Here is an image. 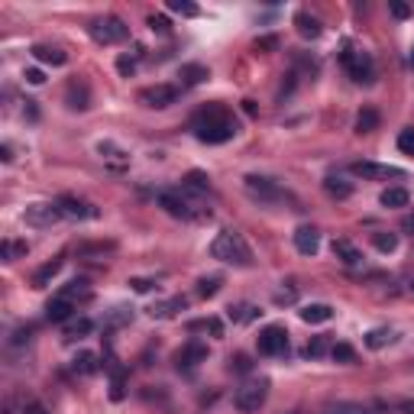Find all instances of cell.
Here are the masks:
<instances>
[{"mask_svg": "<svg viewBox=\"0 0 414 414\" xmlns=\"http://www.w3.org/2000/svg\"><path fill=\"white\" fill-rule=\"evenodd\" d=\"M191 130L198 136L201 142H210V146H220V142L233 140L236 133H240V123L230 110H226L224 104H207L194 113V120H191Z\"/></svg>", "mask_w": 414, "mask_h": 414, "instance_id": "cell-1", "label": "cell"}, {"mask_svg": "<svg viewBox=\"0 0 414 414\" xmlns=\"http://www.w3.org/2000/svg\"><path fill=\"white\" fill-rule=\"evenodd\" d=\"M210 256L220 259V263L243 265V269L253 265V249H249V243L243 240V233H236V230H220V233L214 236V243H210Z\"/></svg>", "mask_w": 414, "mask_h": 414, "instance_id": "cell-2", "label": "cell"}, {"mask_svg": "<svg viewBox=\"0 0 414 414\" xmlns=\"http://www.w3.org/2000/svg\"><path fill=\"white\" fill-rule=\"evenodd\" d=\"M88 33H91L94 42H101V46H117V42H123V39L130 36V26H126L120 17H101L88 26Z\"/></svg>", "mask_w": 414, "mask_h": 414, "instance_id": "cell-3", "label": "cell"}, {"mask_svg": "<svg viewBox=\"0 0 414 414\" xmlns=\"http://www.w3.org/2000/svg\"><path fill=\"white\" fill-rule=\"evenodd\" d=\"M265 398H269V382H265V379H253V382H246V386L236 388L233 405L243 414H253L265 405Z\"/></svg>", "mask_w": 414, "mask_h": 414, "instance_id": "cell-4", "label": "cell"}, {"mask_svg": "<svg viewBox=\"0 0 414 414\" xmlns=\"http://www.w3.org/2000/svg\"><path fill=\"white\" fill-rule=\"evenodd\" d=\"M159 207H165V214H172V217H179V220H194V217H204L201 210H194V201L191 198H185L181 191H159Z\"/></svg>", "mask_w": 414, "mask_h": 414, "instance_id": "cell-5", "label": "cell"}, {"mask_svg": "<svg viewBox=\"0 0 414 414\" xmlns=\"http://www.w3.org/2000/svg\"><path fill=\"white\" fill-rule=\"evenodd\" d=\"M340 62H343V68L349 72V78L359 81V85H369V81L376 78V65H372V58H369L366 52H353V49H347V52L340 56Z\"/></svg>", "mask_w": 414, "mask_h": 414, "instance_id": "cell-6", "label": "cell"}, {"mask_svg": "<svg viewBox=\"0 0 414 414\" xmlns=\"http://www.w3.org/2000/svg\"><path fill=\"white\" fill-rule=\"evenodd\" d=\"M259 353L263 356H285L288 353V330L279 327V324L263 327L259 330Z\"/></svg>", "mask_w": 414, "mask_h": 414, "instance_id": "cell-7", "label": "cell"}, {"mask_svg": "<svg viewBox=\"0 0 414 414\" xmlns=\"http://www.w3.org/2000/svg\"><path fill=\"white\" fill-rule=\"evenodd\" d=\"M179 88L175 85H152V88H142L140 91V104L142 107H152V110H165L172 104L179 101Z\"/></svg>", "mask_w": 414, "mask_h": 414, "instance_id": "cell-8", "label": "cell"}, {"mask_svg": "<svg viewBox=\"0 0 414 414\" xmlns=\"http://www.w3.org/2000/svg\"><path fill=\"white\" fill-rule=\"evenodd\" d=\"M353 175L366 181H388V179H405V172L395 165H379V162H353Z\"/></svg>", "mask_w": 414, "mask_h": 414, "instance_id": "cell-9", "label": "cell"}, {"mask_svg": "<svg viewBox=\"0 0 414 414\" xmlns=\"http://www.w3.org/2000/svg\"><path fill=\"white\" fill-rule=\"evenodd\" d=\"M56 204H58V210H62V217H68V220H94L97 217V207L75 198V194H62Z\"/></svg>", "mask_w": 414, "mask_h": 414, "instance_id": "cell-10", "label": "cell"}, {"mask_svg": "<svg viewBox=\"0 0 414 414\" xmlns=\"http://www.w3.org/2000/svg\"><path fill=\"white\" fill-rule=\"evenodd\" d=\"M246 191L253 194V198H259V201H279L282 198V188L275 185L272 179H263V175H246Z\"/></svg>", "mask_w": 414, "mask_h": 414, "instance_id": "cell-11", "label": "cell"}, {"mask_svg": "<svg viewBox=\"0 0 414 414\" xmlns=\"http://www.w3.org/2000/svg\"><path fill=\"white\" fill-rule=\"evenodd\" d=\"M23 217H26V224H33V226H52L56 220H62V210H58L56 201H52V204H29Z\"/></svg>", "mask_w": 414, "mask_h": 414, "instance_id": "cell-12", "label": "cell"}, {"mask_svg": "<svg viewBox=\"0 0 414 414\" xmlns=\"http://www.w3.org/2000/svg\"><path fill=\"white\" fill-rule=\"evenodd\" d=\"M97 152H101V159L107 162L113 172H123L126 165H130V152L120 149V146H117V142H110V140L97 142Z\"/></svg>", "mask_w": 414, "mask_h": 414, "instance_id": "cell-13", "label": "cell"}, {"mask_svg": "<svg viewBox=\"0 0 414 414\" xmlns=\"http://www.w3.org/2000/svg\"><path fill=\"white\" fill-rule=\"evenodd\" d=\"M204 359H207V347H204V343H188V347H181L179 353H175V363H179V369H185V372L198 369Z\"/></svg>", "mask_w": 414, "mask_h": 414, "instance_id": "cell-14", "label": "cell"}, {"mask_svg": "<svg viewBox=\"0 0 414 414\" xmlns=\"http://www.w3.org/2000/svg\"><path fill=\"white\" fill-rule=\"evenodd\" d=\"M295 249L301 256H317L320 249V233H317V226H298L295 230Z\"/></svg>", "mask_w": 414, "mask_h": 414, "instance_id": "cell-15", "label": "cell"}, {"mask_svg": "<svg viewBox=\"0 0 414 414\" xmlns=\"http://www.w3.org/2000/svg\"><path fill=\"white\" fill-rule=\"evenodd\" d=\"M75 310H78L75 301H68V298L56 295V298L46 304V317L52 320V324H65V320H72V314H75Z\"/></svg>", "mask_w": 414, "mask_h": 414, "instance_id": "cell-16", "label": "cell"}, {"mask_svg": "<svg viewBox=\"0 0 414 414\" xmlns=\"http://www.w3.org/2000/svg\"><path fill=\"white\" fill-rule=\"evenodd\" d=\"M29 52H33V58H36V62H42V65H52V68H62L68 62V56L58 46H42V42H39V46H33Z\"/></svg>", "mask_w": 414, "mask_h": 414, "instance_id": "cell-17", "label": "cell"}, {"mask_svg": "<svg viewBox=\"0 0 414 414\" xmlns=\"http://www.w3.org/2000/svg\"><path fill=\"white\" fill-rule=\"evenodd\" d=\"M330 317H333V308H330V304H324V301L304 304V308H301V320H304V324H327Z\"/></svg>", "mask_w": 414, "mask_h": 414, "instance_id": "cell-18", "label": "cell"}, {"mask_svg": "<svg viewBox=\"0 0 414 414\" xmlns=\"http://www.w3.org/2000/svg\"><path fill=\"white\" fill-rule=\"evenodd\" d=\"M29 253V243L26 240H3L0 243V259L3 263H17V259H26Z\"/></svg>", "mask_w": 414, "mask_h": 414, "instance_id": "cell-19", "label": "cell"}, {"mask_svg": "<svg viewBox=\"0 0 414 414\" xmlns=\"http://www.w3.org/2000/svg\"><path fill=\"white\" fill-rule=\"evenodd\" d=\"M295 26H298V33H301L304 39H317L320 33H324V26H320L317 17H310V13H295Z\"/></svg>", "mask_w": 414, "mask_h": 414, "instance_id": "cell-20", "label": "cell"}, {"mask_svg": "<svg viewBox=\"0 0 414 414\" xmlns=\"http://www.w3.org/2000/svg\"><path fill=\"white\" fill-rule=\"evenodd\" d=\"M333 256H337L340 263H347V265L363 263V253H359L353 243H347V240H333Z\"/></svg>", "mask_w": 414, "mask_h": 414, "instance_id": "cell-21", "label": "cell"}, {"mask_svg": "<svg viewBox=\"0 0 414 414\" xmlns=\"http://www.w3.org/2000/svg\"><path fill=\"white\" fill-rule=\"evenodd\" d=\"M62 265H65L62 259H52V263H46L36 275H33V288H46V285L52 282V279H56L58 272H62Z\"/></svg>", "mask_w": 414, "mask_h": 414, "instance_id": "cell-22", "label": "cell"}, {"mask_svg": "<svg viewBox=\"0 0 414 414\" xmlns=\"http://www.w3.org/2000/svg\"><path fill=\"white\" fill-rule=\"evenodd\" d=\"M181 191H194V194H207L210 191V179L204 172H188L185 181H181Z\"/></svg>", "mask_w": 414, "mask_h": 414, "instance_id": "cell-23", "label": "cell"}, {"mask_svg": "<svg viewBox=\"0 0 414 414\" xmlns=\"http://www.w3.org/2000/svg\"><path fill=\"white\" fill-rule=\"evenodd\" d=\"M379 201H382V207H392V210H398V207L411 204V194H408L405 188H386Z\"/></svg>", "mask_w": 414, "mask_h": 414, "instance_id": "cell-24", "label": "cell"}, {"mask_svg": "<svg viewBox=\"0 0 414 414\" xmlns=\"http://www.w3.org/2000/svg\"><path fill=\"white\" fill-rule=\"evenodd\" d=\"M392 340H395V330L376 327V330H369V333H366V347L369 349H382V347H388Z\"/></svg>", "mask_w": 414, "mask_h": 414, "instance_id": "cell-25", "label": "cell"}, {"mask_svg": "<svg viewBox=\"0 0 414 414\" xmlns=\"http://www.w3.org/2000/svg\"><path fill=\"white\" fill-rule=\"evenodd\" d=\"M62 298H68V301H91V288H88V282H72V285H65L62 288Z\"/></svg>", "mask_w": 414, "mask_h": 414, "instance_id": "cell-26", "label": "cell"}, {"mask_svg": "<svg viewBox=\"0 0 414 414\" xmlns=\"http://www.w3.org/2000/svg\"><path fill=\"white\" fill-rule=\"evenodd\" d=\"M68 107H75V110H88L91 104H88V88L78 85V81H72L68 85Z\"/></svg>", "mask_w": 414, "mask_h": 414, "instance_id": "cell-27", "label": "cell"}, {"mask_svg": "<svg viewBox=\"0 0 414 414\" xmlns=\"http://www.w3.org/2000/svg\"><path fill=\"white\" fill-rule=\"evenodd\" d=\"M356 130H359V133H372V130H379V110H376V107H363V110H359V117H356Z\"/></svg>", "mask_w": 414, "mask_h": 414, "instance_id": "cell-28", "label": "cell"}, {"mask_svg": "<svg viewBox=\"0 0 414 414\" xmlns=\"http://www.w3.org/2000/svg\"><path fill=\"white\" fill-rule=\"evenodd\" d=\"M324 188H327L330 198H340V201L353 194V185H349V181H343V179H337V175H330V179L324 181Z\"/></svg>", "mask_w": 414, "mask_h": 414, "instance_id": "cell-29", "label": "cell"}, {"mask_svg": "<svg viewBox=\"0 0 414 414\" xmlns=\"http://www.w3.org/2000/svg\"><path fill=\"white\" fill-rule=\"evenodd\" d=\"M263 314L259 308H253V304H233L230 308V320H236V324H249V320H256Z\"/></svg>", "mask_w": 414, "mask_h": 414, "instance_id": "cell-30", "label": "cell"}, {"mask_svg": "<svg viewBox=\"0 0 414 414\" xmlns=\"http://www.w3.org/2000/svg\"><path fill=\"white\" fill-rule=\"evenodd\" d=\"M72 366H75V372H81V376H94V372H97V356L85 349V353H78V356H75Z\"/></svg>", "mask_w": 414, "mask_h": 414, "instance_id": "cell-31", "label": "cell"}, {"mask_svg": "<svg viewBox=\"0 0 414 414\" xmlns=\"http://www.w3.org/2000/svg\"><path fill=\"white\" fill-rule=\"evenodd\" d=\"M320 414H372V411L363 405H353V401H333V405H327Z\"/></svg>", "mask_w": 414, "mask_h": 414, "instance_id": "cell-32", "label": "cell"}, {"mask_svg": "<svg viewBox=\"0 0 414 414\" xmlns=\"http://www.w3.org/2000/svg\"><path fill=\"white\" fill-rule=\"evenodd\" d=\"M185 304H188V301H185V298H172V301H162V304H156V308H152L149 314H152V317H172V314H175V310H179V308H185Z\"/></svg>", "mask_w": 414, "mask_h": 414, "instance_id": "cell-33", "label": "cell"}, {"mask_svg": "<svg viewBox=\"0 0 414 414\" xmlns=\"http://www.w3.org/2000/svg\"><path fill=\"white\" fill-rule=\"evenodd\" d=\"M204 78H207L204 65H181V81H185V85H201Z\"/></svg>", "mask_w": 414, "mask_h": 414, "instance_id": "cell-34", "label": "cell"}, {"mask_svg": "<svg viewBox=\"0 0 414 414\" xmlns=\"http://www.w3.org/2000/svg\"><path fill=\"white\" fill-rule=\"evenodd\" d=\"M220 285H224V279H220V275L201 279V282H198V295H201V298H214V295L220 292Z\"/></svg>", "mask_w": 414, "mask_h": 414, "instance_id": "cell-35", "label": "cell"}, {"mask_svg": "<svg viewBox=\"0 0 414 414\" xmlns=\"http://www.w3.org/2000/svg\"><path fill=\"white\" fill-rule=\"evenodd\" d=\"M91 330H94V324H91L88 317H81V320H72V324H68V327H65V337H68V340H72V337H88Z\"/></svg>", "mask_w": 414, "mask_h": 414, "instance_id": "cell-36", "label": "cell"}, {"mask_svg": "<svg viewBox=\"0 0 414 414\" xmlns=\"http://www.w3.org/2000/svg\"><path fill=\"white\" fill-rule=\"evenodd\" d=\"M372 243H376L379 253H395L398 236L395 233H372Z\"/></svg>", "mask_w": 414, "mask_h": 414, "instance_id": "cell-37", "label": "cell"}, {"mask_svg": "<svg viewBox=\"0 0 414 414\" xmlns=\"http://www.w3.org/2000/svg\"><path fill=\"white\" fill-rule=\"evenodd\" d=\"M188 330H210L214 337H224V324L217 317H207V320H194V324H188Z\"/></svg>", "mask_w": 414, "mask_h": 414, "instance_id": "cell-38", "label": "cell"}, {"mask_svg": "<svg viewBox=\"0 0 414 414\" xmlns=\"http://www.w3.org/2000/svg\"><path fill=\"white\" fill-rule=\"evenodd\" d=\"M330 356L337 359V363H353V359H356V353H353V347H349V343H333Z\"/></svg>", "mask_w": 414, "mask_h": 414, "instance_id": "cell-39", "label": "cell"}, {"mask_svg": "<svg viewBox=\"0 0 414 414\" xmlns=\"http://www.w3.org/2000/svg\"><path fill=\"white\" fill-rule=\"evenodd\" d=\"M169 10H172V13H181V17H198V13H201V10L194 7V3H188V0H172Z\"/></svg>", "mask_w": 414, "mask_h": 414, "instance_id": "cell-40", "label": "cell"}, {"mask_svg": "<svg viewBox=\"0 0 414 414\" xmlns=\"http://www.w3.org/2000/svg\"><path fill=\"white\" fill-rule=\"evenodd\" d=\"M398 149L405 152V156H414V130H411V126L398 133Z\"/></svg>", "mask_w": 414, "mask_h": 414, "instance_id": "cell-41", "label": "cell"}, {"mask_svg": "<svg viewBox=\"0 0 414 414\" xmlns=\"http://www.w3.org/2000/svg\"><path fill=\"white\" fill-rule=\"evenodd\" d=\"M117 72H120L123 78H130L133 72H136V58H130V56H120V58H117Z\"/></svg>", "mask_w": 414, "mask_h": 414, "instance_id": "cell-42", "label": "cell"}, {"mask_svg": "<svg viewBox=\"0 0 414 414\" xmlns=\"http://www.w3.org/2000/svg\"><path fill=\"white\" fill-rule=\"evenodd\" d=\"M324 349H327V340H324V337H317V340H314V343H308V349H304V356H320Z\"/></svg>", "mask_w": 414, "mask_h": 414, "instance_id": "cell-43", "label": "cell"}, {"mask_svg": "<svg viewBox=\"0 0 414 414\" xmlns=\"http://www.w3.org/2000/svg\"><path fill=\"white\" fill-rule=\"evenodd\" d=\"M230 366H233L236 372H249V369H253V363H249V356H243V353H240V356L230 359Z\"/></svg>", "mask_w": 414, "mask_h": 414, "instance_id": "cell-44", "label": "cell"}, {"mask_svg": "<svg viewBox=\"0 0 414 414\" xmlns=\"http://www.w3.org/2000/svg\"><path fill=\"white\" fill-rule=\"evenodd\" d=\"M149 26L152 29H156V33H169V19H165V17H156V13H152V17H149Z\"/></svg>", "mask_w": 414, "mask_h": 414, "instance_id": "cell-45", "label": "cell"}, {"mask_svg": "<svg viewBox=\"0 0 414 414\" xmlns=\"http://www.w3.org/2000/svg\"><path fill=\"white\" fill-rule=\"evenodd\" d=\"M392 17H395V19H408V17H411V7H408V3H398V0H395V3H392Z\"/></svg>", "mask_w": 414, "mask_h": 414, "instance_id": "cell-46", "label": "cell"}, {"mask_svg": "<svg viewBox=\"0 0 414 414\" xmlns=\"http://www.w3.org/2000/svg\"><path fill=\"white\" fill-rule=\"evenodd\" d=\"M23 78H26L29 85H42V81H46V75H42L39 68H26V72H23Z\"/></svg>", "mask_w": 414, "mask_h": 414, "instance_id": "cell-47", "label": "cell"}, {"mask_svg": "<svg viewBox=\"0 0 414 414\" xmlns=\"http://www.w3.org/2000/svg\"><path fill=\"white\" fill-rule=\"evenodd\" d=\"M256 49H259V52H265V49H279V39H275V36L256 39Z\"/></svg>", "mask_w": 414, "mask_h": 414, "instance_id": "cell-48", "label": "cell"}, {"mask_svg": "<svg viewBox=\"0 0 414 414\" xmlns=\"http://www.w3.org/2000/svg\"><path fill=\"white\" fill-rule=\"evenodd\" d=\"M23 414H52V411H49L46 405H39V401H26V405H23Z\"/></svg>", "mask_w": 414, "mask_h": 414, "instance_id": "cell-49", "label": "cell"}, {"mask_svg": "<svg viewBox=\"0 0 414 414\" xmlns=\"http://www.w3.org/2000/svg\"><path fill=\"white\" fill-rule=\"evenodd\" d=\"M130 285H133V292H149L156 282H149V279H130Z\"/></svg>", "mask_w": 414, "mask_h": 414, "instance_id": "cell-50", "label": "cell"}, {"mask_svg": "<svg viewBox=\"0 0 414 414\" xmlns=\"http://www.w3.org/2000/svg\"><path fill=\"white\" fill-rule=\"evenodd\" d=\"M113 398H123V376H113V388H110Z\"/></svg>", "mask_w": 414, "mask_h": 414, "instance_id": "cell-51", "label": "cell"}, {"mask_svg": "<svg viewBox=\"0 0 414 414\" xmlns=\"http://www.w3.org/2000/svg\"><path fill=\"white\" fill-rule=\"evenodd\" d=\"M295 301V292H279L275 295V304H292Z\"/></svg>", "mask_w": 414, "mask_h": 414, "instance_id": "cell-52", "label": "cell"}, {"mask_svg": "<svg viewBox=\"0 0 414 414\" xmlns=\"http://www.w3.org/2000/svg\"><path fill=\"white\" fill-rule=\"evenodd\" d=\"M0 159L10 162V159H13V149H10V146H3V149H0Z\"/></svg>", "mask_w": 414, "mask_h": 414, "instance_id": "cell-53", "label": "cell"}, {"mask_svg": "<svg viewBox=\"0 0 414 414\" xmlns=\"http://www.w3.org/2000/svg\"><path fill=\"white\" fill-rule=\"evenodd\" d=\"M405 414H414V405H405Z\"/></svg>", "mask_w": 414, "mask_h": 414, "instance_id": "cell-54", "label": "cell"}, {"mask_svg": "<svg viewBox=\"0 0 414 414\" xmlns=\"http://www.w3.org/2000/svg\"><path fill=\"white\" fill-rule=\"evenodd\" d=\"M411 65H414V52H411Z\"/></svg>", "mask_w": 414, "mask_h": 414, "instance_id": "cell-55", "label": "cell"}]
</instances>
